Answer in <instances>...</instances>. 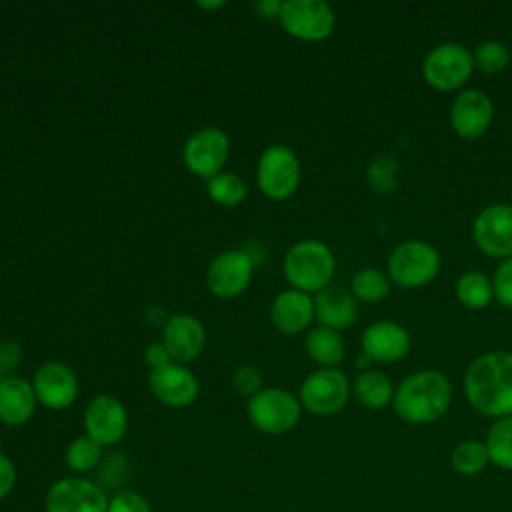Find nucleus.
<instances>
[{
  "mask_svg": "<svg viewBox=\"0 0 512 512\" xmlns=\"http://www.w3.org/2000/svg\"><path fill=\"white\" fill-rule=\"evenodd\" d=\"M490 462L502 470H512V416L498 418L484 440Z\"/></svg>",
  "mask_w": 512,
  "mask_h": 512,
  "instance_id": "27",
  "label": "nucleus"
},
{
  "mask_svg": "<svg viewBox=\"0 0 512 512\" xmlns=\"http://www.w3.org/2000/svg\"><path fill=\"white\" fill-rule=\"evenodd\" d=\"M204 328L190 314H172L162 330V344L176 362H192L204 348Z\"/></svg>",
  "mask_w": 512,
  "mask_h": 512,
  "instance_id": "19",
  "label": "nucleus"
},
{
  "mask_svg": "<svg viewBox=\"0 0 512 512\" xmlns=\"http://www.w3.org/2000/svg\"><path fill=\"white\" fill-rule=\"evenodd\" d=\"M492 288L498 304L504 308H512V256L504 258L496 268L492 278Z\"/></svg>",
  "mask_w": 512,
  "mask_h": 512,
  "instance_id": "33",
  "label": "nucleus"
},
{
  "mask_svg": "<svg viewBox=\"0 0 512 512\" xmlns=\"http://www.w3.org/2000/svg\"><path fill=\"white\" fill-rule=\"evenodd\" d=\"M398 172H400L398 160L390 154H380L370 160L366 168V180L376 192L390 194L398 184Z\"/></svg>",
  "mask_w": 512,
  "mask_h": 512,
  "instance_id": "30",
  "label": "nucleus"
},
{
  "mask_svg": "<svg viewBox=\"0 0 512 512\" xmlns=\"http://www.w3.org/2000/svg\"><path fill=\"white\" fill-rule=\"evenodd\" d=\"M336 260L332 250L314 238H306L290 246L284 256V276L292 288L302 292H318L326 288L334 276Z\"/></svg>",
  "mask_w": 512,
  "mask_h": 512,
  "instance_id": "3",
  "label": "nucleus"
},
{
  "mask_svg": "<svg viewBox=\"0 0 512 512\" xmlns=\"http://www.w3.org/2000/svg\"><path fill=\"white\" fill-rule=\"evenodd\" d=\"M314 316L320 322V326L332 328V330H344L354 324L358 316V304L350 290L328 284L326 288L316 292L314 298Z\"/></svg>",
  "mask_w": 512,
  "mask_h": 512,
  "instance_id": "21",
  "label": "nucleus"
},
{
  "mask_svg": "<svg viewBox=\"0 0 512 512\" xmlns=\"http://www.w3.org/2000/svg\"><path fill=\"white\" fill-rule=\"evenodd\" d=\"M410 332L394 320L372 322L362 332V354L370 362H396L410 350Z\"/></svg>",
  "mask_w": 512,
  "mask_h": 512,
  "instance_id": "18",
  "label": "nucleus"
},
{
  "mask_svg": "<svg viewBox=\"0 0 512 512\" xmlns=\"http://www.w3.org/2000/svg\"><path fill=\"white\" fill-rule=\"evenodd\" d=\"M280 6H282V2H278V0H260V2H256V10L266 18H278Z\"/></svg>",
  "mask_w": 512,
  "mask_h": 512,
  "instance_id": "39",
  "label": "nucleus"
},
{
  "mask_svg": "<svg viewBox=\"0 0 512 512\" xmlns=\"http://www.w3.org/2000/svg\"><path fill=\"white\" fill-rule=\"evenodd\" d=\"M300 400L282 388H264L248 400V418L264 434H286L300 420Z\"/></svg>",
  "mask_w": 512,
  "mask_h": 512,
  "instance_id": "5",
  "label": "nucleus"
},
{
  "mask_svg": "<svg viewBox=\"0 0 512 512\" xmlns=\"http://www.w3.org/2000/svg\"><path fill=\"white\" fill-rule=\"evenodd\" d=\"M314 318V300L308 292L290 288L280 292L270 306V320L282 334H296L310 326Z\"/></svg>",
  "mask_w": 512,
  "mask_h": 512,
  "instance_id": "20",
  "label": "nucleus"
},
{
  "mask_svg": "<svg viewBox=\"0 0 512 512\" xmlns=\"http://www.w3.org/2000/svg\"><path fill=\"white\" fill-rule=\"evenodd\" d=\"M256 182L264 196L272 200L290 198L300 184L298 156L282 144L268 146L256 166Z\"/></svg>",
  "mask_w": 512,
  "mask_h": 512,
  "instance_id": "7",
  "label": "nucleus"
},
{
  "mask_svg": "<svg viewBox=\"0 0 512 512\" xmlns=\"http://www.w3.org/2000/svg\"><path fill=\"white\" fill-rule=\"evenodd\" d=\"M86 436L96 440L100 446H112L120 442L128 430V414L124 404L110 396H94L84 410Z\"/></svg>",
  "mask_w": 512,
  "mask_h": 512,
  "instance_id": "13",
  "label": "nucleus"
},
{
  "mask_svg": "<svg viewBox=\"0 0 512 512\" xmlns=\"http://www.w3.org/2000/svg\"><path fill=\"white\" fill-rule=\"evenodd\" d=\"M230 152V144H228V136L214 128H200L198 132H194L182 150V158L186 168L200 176V178H212L216 174H220L226 158Z\"/></svg>",
  "mask_w": 512,
  "mask_h": 512,
  "instance_id": "12",
  "label": "nucleus"
},
{
  "mask_svg": "<svg viewBox=\"0 0 512 512\" xmlns=\"http://www.w3.org/2000/svg\"><path fill=\"white\" fill-rule=\"evenodd\" d=\"M474 66L480 68L486 74H496L508 68L510 64V50L506 44L498 42V40H484L480 42L474 52Z\"/></svg>",
  "mask_w": 512,
  "mask_h": 512,
  "instance_id": "32",
  "label": "nucleus"
},
{
  "mask_svg": "<svg viewBox=\"0 0 512 512\" xmlns=\"http://www.w3.org/2000/svg\"><path fill=\"white\" fill-rule=\"evenodd\" d=\"M36 402L32 382L18 376L0 380V422L8 426L26 424L36 410Z\"/></svg>",
  "mask_w": 512,
  "mask_h": 512,
  "instance_id": "22",
  "label": "nucleus"
},
{
  "mask_svg": "<svg viewBox=\"0 0 512 512\" xmlns=\"http://www.w3.org/2000/svg\"><path fill=\"white\" fill-rule=\"evenodd\" d=\"M106 512H152L150 502L138 492H120L112 500H108Z\"/></svg>",
  "mask_w": 512,
  "mask_h": 512,
  "instance_id": "35",
  "label": "nucleus"
},
{
  "mask_svg": "<svg viewBox=\"0 0 512 512\" xmlns=\"http://www.w3.org/2000/svg\"><path fill=\"white\" fill-rule=\"evenodd\" d=\"M304 346H306L308 356L324 368H332V366L340 364L344 360V352H346L344 340L338 334V330H332L326 326L312 328L306 334Z\"/></svg>",
  "mask_w": 512,
  "mask_h": 512,
  "instance_id": "24",
  "label": "nucleus"
},
{
  "mask_svg": "<svg viewBox=\"0 0 512 512\" xmlns=\"http://www.w3.org/2000/svg\"><path fill=\"white\" fill-rule=\"evenodd\" d=\"M22 362V348L12 340L0 342V372H10Z\"/></svg>",
  "mask_w": 512,
  "mask_h": 512,
  "instance_id": "36",
  "label": "nucleus"
},
{
  "mask_svg": "<svg viewBox=\"0 0 512 512\" xmlns=\"http://www.w3.org/2000/svg\"><path fill=\"white\" fill-rule=\"evenodd\" d=\"M200 8H220L224 6V2H198Z\"/></svg>",
  "mask_w": 512,
  "mask_h": 512,
  "instance_id": "40",
  "label": "nucleus"
},
{
  "mask_svg": "<svg viewBox=\"0 0 512 512\" xmlns=\"http://www.w3.org/2000/svg\"><path fill=\"white\" fill-rule=\"evenodd\" d=\"M440 272V254L426 240H404L388 256V278L400 288H418Z\"/></svg>",
  "mask_w": 512,
  "mask_h": 512,
  "instance_id": "4",
  "label": "nucleus"
},
{
  "mask_svg": "<svg viewBox=\"0 0 512 512\" xmlns=\"http://www.w3.org/2000/svg\"><path fill=\"white\" fill-rule=\"evenodd\" d=\"M470 406L490 418L512 416V352L490 350L478 356L464 374Z\"/></svg>",
  "mask_w": 512,
  "mask_h": 512,
  "instance_id": "1",
  "label": "nucleus"
},
{
  "mask_svg": "<svg viewBox=\"0 0 512 512\" xmlns=\"http://www.w3.org/2000/svg\"><path fill=\"white\" fill-rule=\"evenodd\" d=\"M350 292L356 300L380 302L390 294V278L380 268H362L354 274Z\"/></svg>",
  "mask_w": 512,
  "mask_h": 512,
  "instance_id": "28",
  "label": "nucleus"
},
{
  "mask_svg": "<svg viewBox=\"0 0 512 512\" xmlns=\"http://www.w3.org/2000/svg\"><path fill=\"white\" fill-rule=\"evenodd\" d=\"M454 290L460 304L472 310H484L494 298L492 280L480 270H468L458 276Z\"/></svg>",
  "mask_w": 512,
  "mask_h": 512,
  "instance_id": "25",
  "label": "nucleus"
},
{
  "mask_svg": "<svg viewBox=\"0 0 512 512\" xmlns=\"http://www.w3.org/2000/svg\"><path fill=\"white\" fill-rule=\"evenodd\" d=\"M452 402V384L438 370H420L406 376L394 390L392 406L408 424H432L440 420Z\"/></svg>",
  "mask_w": 512,
  "mask_h": 512,
  "instance_id": "2",
  "label": "nucleus"
},
{
  "mask_svg": "<svg viewBox=\"0 0 512 512\" xmlns=\"http://www.w3.org/2000/svg\"><path fill=\"white\" fill-rule=\"evenodd\" d=\"M494 120V104L484 90L466 88L450 106V124L460 138L482 136Z\"/></svg>",
  "mask_w": 512,
  "mask_h": 512,
  "instance_id": "15",
  "label": "nucleus"
},
{
  "mask_svg": "<svg viewBox=\"0 0 512 512\" xmlns=\"http://www.w3.org/2000/svg\"><path fill=\"white\" fill-rule=\"evenodd\" d=\"M66 464L74 472H88L98 466L102 458V446L90 436L74 438L66 448Z\"/></svg>",
  "mask_w": 512,
  "mask_h": 512,
  "instance_id": "31",
  "label": "nucleus"
},
{
  "mask_svg": "<svg viewBox=\"0 0 512 512\" xmlns=\"http://www.w3.org/2000/svg\"><path fill=\"white\" fill-rule=\"evenodd\" d=\"M476 246L492 258L512 256V204L498 202L482 208L472 224Z\"/></svg>",
  "mask_w": 512,
  "mask_h": 512,
  "instance_id": "10",
  "label": "nucleus"
},
{
  "mask_svg": "<svg viewBox=\"0 0 512 512\" xmlns=\"http://www.w3.org/2000/svg\"><path fill=\"white\" fill-rule=\"evenodd\" d=\"M394 390L396 388L392 386V380L384 372L370 368L360 370L352 384L354 398L368 410H382L392 404Z\"/></svg>",
  "mask_w": 512,
  "mask_h": 512,
  "instance_id": "23",
  "label": "nucleus"
},
{
  "mask_svg": "<svg viewBox=\"0 0 512 512\" xmlns=\"http://www.w3.org/2000/svg\"><path fill=\"white\" fill-rule=\"evenodd\" d=\"M16 484V468L8 456L0 452V500H4Z\"/></svg>",
  "mask_w": 512,
  "mask_h": 512,
  "instance_id": "37",
  "label": "nucleus"
},
{
  "mask_svg": "<svg viewBox=\"0 0 512 512\" xmlns=\"http://www.w3.org/2000/svg\"><path fill=\"white\" fill-rule=\"evenodd\" d=\"M450 464L460 476H476L484 472L490 464L488 448L480 440H464L454 446L450 454Z\"/></svg>",
  "mask_w": 512,
  "mask_h": 512,
  "instance_id": "26",
  "label": "nucleus"
},
{
  "mask_svg": "<svg viewBox=\"0 0 512 512\" xmlns=\"http://www.w3.org/2000/svg\"><path fill=\"white\" fill-rule=\"evenodd\" d=\"M32 388L36 400L50 410L68 408L78 394L76 374L62 362H46L34 372Z\"/></svg>",
  "mask_w": 512,
  "mask_h": 512,
  "instance_id": "17",
  "label": "nucleus"
},
{
  "mask_svg": "<svg viewBox=\"0 0 512 512\" xmlns=\"http://www.w3.org/2000/svg\"><path fill=\"white\" fill-rule=\"evenodd\" d=\"M278 20L290 36L308 42L328 38L336 24L334 10L324 0H284Z\"/></svg>",
  "mask_w": 512,
  "mask_h": 512,
  "instance_id": "8",
  "label": "nucleus"
},
{
  "mask_svg": "<svg viewBox=\"0 0 512 512\" xmlns=\"http://www.w3.org/2000/svg\"><path fill=\"white\" fill-rule=\"evenodd\" d=\"M148 384L156 400L170 408L190 406L200 392L196 376L178 362H170L162 368L152 370Z\"/></svg>",
  "mask_w": 512,
  "mask_h": 512,
  "instance_id": "16",
  "label": "nucleus"
},
{
  "mask_svg": "<svg viewBox=\"0 0 512 512\" xmlns=\"http://www.w3.org/2000/svg\"><path fill=\"white\" fill-rule=\"evenodd\" d=\"M144 358H146V364L156 370V368H162L166 364L172 362L166 346L162 342H152L146 346V352H144Z\"/></svg>",
  "mask_w": 512,
  "mask_h": 512,
  "instance_id": "38",
  "label": "nucleus"
},
{
  "mask_svg": "<svg viewBox=\"0 0 512 512\" xmlns=\"http://www.w3.org/2000/svg\"><path fill=\"white\" fill-rule=\"evenodd\" d=\"M44 504L46 512H106L108 496L92 480L70 476L48 488Z\"/></svg>",
  "mask_w": 512,
  "mask_h": 512,
  "instance_id": "11",
  "label": "nucleus"
},
{
  "mask_svg": "<svg viewBox=\"0 0 512 512\" xmlns=\"http://www.w3.org/2000/svg\"><path fill=\"white\" fill-rule=\"evenodd\" d=\"M260 372L252 364H242L234 370L232 374V386L242 394V396H254L260 392Z\"/></svg>",
  "mask_w": 512,
  "mask_h": 512,
  "instance_id": "34",
  "label": "nucleus"
},
{
  "mask_svg": "<svg viewBox=\"0 0 512 512\" xmlns=\"http://www.w3.org/2000/svg\"><path fill=\"white\" fill-rule=\"evenodd\" d=\"M208 196L220 206H238L246 198V184L232 172H220L208 180Z\"/></svg>",
  "mask_w": 512,
  "mask_h": 512,
  "instance_id": "29",
  "label": "nucleus"
},
{
  "mask_svg": "<svg viewBox=\"0 0 512 512\" xmlns=\"http://www.w3.org/2000/svg\"><path fill=\"white\" fill-rule=\"evenodd\" d=\"M254 262L244 250H226L208 266V288L220 298H234L246 290L252 280Z\"/></svg>",
  "mask_w": 512,
  "mask_h": 512,
  "instance_id": "14",
  "label": "nucleus"
},
{
  "mask_svg": "<svg viewBox=\"0 0 512 512\" xmlns=\"http://www.w3.org/2000/svg\"><path fill=\"white\" fill-rule=\"evenodd\" d=\"M350 398V380L336 368H320L308 374L300 386V404L316 414L330 416L340 412Z\"/></svg>",
  "mask_w": 512,
  "mask_h": 512,
  "instance_id": "9",
  "label": "nucleus"
},
{
  "mask_svg": "<svg viewBox=\"0 0 512 512\" xmlns=\"http://www.w3.org/2000/svg\"><path fill=\"white\" fill-rule=\"evenodd\" d=\"M472 70V52L460 42H442L434 46L422 62V76L436 90L460 88L470 78Z\"/></svg>",
  "mask_w": 512,
  "mask_h": 512,
  "instance_id": "6",
  "label": "nucleus"
}]
</instances>
